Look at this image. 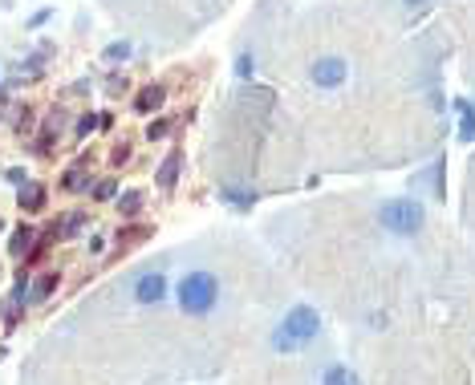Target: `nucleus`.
<instances>
[{
    "mask_svg": "<svg viewBox=\"0 0 475 385\" xmlns=\"http://www.w3.org/2000/svg\"><path fill=\"white\" fill-rule=\"evenodd\" d=\"M175 305H179L183 317H212L215 305H220V276L208 272V268H196V272H183V280L175 284Z\"/></svg>",
    "mask_w": 475,
    "mask_h": 385,
    "instance_id": "f257e3e1",
    "label": "nucleus"
},
{
    "mask_svg": "<svg viewBox=\"0 0 475 385\" xmlns=\"http://www.w3.org/2000/svg\"><path fill=\"white\" fill-rule=\"evenodd\" d=\"M378 224L382 231H390L398 240H410V236H419L426 224V211L419 199H410V195H398V199H386L382 207H378Z\"/></svg>",
    "mask_w": 475,
    "mask_h": 385,
    "instance_id": "f03ea898",
    "label": "nucleus"
},
{
    "mask_svg": "<svg viewBox=\"0 0 475 385\" xmlns=\"http://www.w3.org/2000/svg\"><path fill=\"white\" fill-rule=\"evenodd\" d=\"M317 329H321V317H317V308L296 305V308H289V317L280 321V329H277V337H272V345H277L280 353L305 349V345L317 337Z\"/></svg>",
    "mask_w": 475,
    "mask_h": 385,
    "instance_id": "7ed1b4c3",
    "label": "nucleus"
},
{
    "mask_svg": "<svg viewBox=\"0 0 475 385\" xmlns=\"http://www.w3.org/2000/svg\"><path fill=\"white\" fill-rule=\"evenodd\" d=\"M345 78H349V61L345 57H321V61H313V85L337 90Z\"/></svg>",
    "mask_w": 475,
    "mask_h": 385,
    "instance_id": "20e7f679",
    "label": "nucleus"
},
{
    "mask_svg": "<svg viewBox=\"0 0 475 385\" xmlns=\"http://www.w3.org/2000/svg\"><path fill=\"white\" fill-rule=\"evenodd\" d=\"M167 276L163 272H143L138 280H134V300L138 305H163L167 300Z\"/></svg>",
    "mask_w": 475,
    "mask_h": 385,
    "instance_id": "39448f33",
    "label": "nucleus"
},
{
    "mask_svg": "<svg viewBox=\"0 0 475 385\" xmlns=\"http://www.w3.org/2000/svg\"><path fill=\"white\" fill-rule=\"evenodd\" d=\"M17 203H20V211H25V215L41 211V207H45V187H37V183H20Z\"/></svg>",
    "mask_w": 475,
    "mask_h": 385,
    "instance_id": "423d86ee",
    "label": "nucleus"
},
{
    "mask_svg": "<svg viewBox=\"0 0 475 385\" xmlns=\"http://www.w3.org/2000/svg\"><path fill=\"white\" fill-rule=\"evenodd\" d=\"M33 243H37V227L33 224H20L17 236L8 240V252H13V256H29V252H33Z\"/></svg>",
    "mask_w": 475,
    "mask_h": 385,
    "instance_id": "0eeeda50",
    "label": "nucleus"
},
{
    "mask_svg": "<svg viewBox=\"0 0 475 385\" xmlns=\"http://www.w3.org/2000/svg\"><path fill=\"white\" fill-rule=\"evenodd\" d=\"M163 102H167V90H163V85H147L143 94L134 97V110H138V114H150V110H159Z\"/></svg>",
    "mask_w": 475,
    "mask_h": 385,
    "instance_id": "6e6552de",
    "label": "nucleus"
},
{
    "mask_svg": "<svg viewBox=\"0 0 475 385\" xmlns=\"http://www.w3.org/2000/svg\"><path fill=\"white\" fill-rule=\"evenodd\" d=\"M82 224H85V215L82 211H66V215H61V219H57V240H69V236H78V231H82Z\"/></svg>",
    "mask_w": 475,
    "mask_h": 385,
    "instance_id": "1a4fd4ad",
    "label": "nucleus"
},
{
    "mask_svg": "<svg viewBox=\"0 0 475 385\" xmlns=\"http://www.w3.org/2000/svg\"><path fill=\"white\" fill-rule=\"evenodd\" d=\"M179 162H183V154H171V159L159 166V175H155V183L163 187V191H171L175 187V178H179Z\"/></svg>",
    "mask_w": 475,
    "mask_h": 385,
    "instance_id": "9d476101",
    "label": "nucleus"
},
{
    "mask_svg": "<svg viewBox=\"0 0 475 385\" xmlns=\"http://www.w3.org/2000/svg\"><path fill=\"white\" fill-rule=\"evenodd\" d=\"M321 385H358V373L349 369V365H329Z\"/></svg>",
    "mask_w": 475,
    "mask_h": 385,
    "instance_id": "9b49d317",
    "label": "nucleus"
},
{
    "mask_svg": "<svg viewBox=\"0 0 475 385\" xmlns=\"http://www.w3.org/2000/svg\"><path fill=\"white\" fill-rule=\"evenodd\" d=\"M29 292H33V300H49L53 292H57V272H45L37 284H29Z\"/></svg>",
    "mask_w": 475,
    "mask_h": 385,
    "instance_id": "f8f14e48",
    "label": "nucleus"
},
{
    "mask_svg": "<svg viewBox=\"0 0 475 385\" xmlns=\"http://www.w3.org/2000/svg\"><path fill=\"white\" fill-rule=\"evenodd\" d=\"M131 57V41H114V45H106V61H126Z\"/></svg>",
    "mask_w": 475,
    "mask_h": 385,
    "instance_id": "ddd939ff",
    "label": "nucleus"
},
{
    "mask_svg": "<svg viewBox=\"0 0 475 385\" xmlns=\"http://www.w3.org/2000/svg\"><path fill=\"white\" fill-rule=\"evenodd\" d=\"M94 126H102V118H98V114H85L82 122H78V130H73V134H78V138H85V134H94Z\"/></svg>",
    "mask_w": 475,
    "mask_h": 385,
    "instance_id": "4468645a",
    "label": "nucleus"
},
{
    "mask_svg": "<svg viewBox=\"0 0 475 385\" xmlns=\"http://www.w3.org/2000/svg\"><path fill=\"white\" fill-rule=\"evenodd\" d=\"M114 191H118L114 178H102L98 187H94V199H98V203H106V199H114Z\"/></svg>",
    "mask_w": 475,
    "mask_h": 385,
    "instance_id": "2eb2a0df",
    "label": "nucleus"
},
{
    "mask_svg": "<svg viewBox=\"0 0 475 385\" xmlns=\"http://www.w3.org/2000/svg\"><path fill=\"white\" fill-rule=\"evenodd\" d=\"M118 207L126 211V215H138V207H143V195H138V191H126V199H122Z\"/></svg>",
    "mask_w": 475,
    "mask_h": 385,
    "instance_id": "dca6fc26",
    "label": "nucleus"
},
{
    "mask_svg": "<svg viewBox=\"0 0 475 385\" xmlns=\"http://www.w3.org/2000/svg\"><path fill=\"white\" fill-rule=\"evenodd\" d=\"M252 69H256V57L240 53V61H236V78H252Z\"/></svg>",
    "mask_w": 475,
    "mask_h": 385,
    "instance_id": "f3484780",
    "label": "nucleus"
},
{
    "mask_svg": "<svg viewBox=\"0 0 475 385\" xmlns=\"http://www.w3.org/2000/svg\"><path fill=\"white\" fill-rule=\"evenodd\" d=\"M167 130H171V122L159 118V122H150V126H147V138H150V142H155V138H167Z\"/></svg>",
    "mask_w": 475,
    "mask_h": 385,
    "instance_id": "a211bd4d",
    "label": "nucleus"
},
{
    "mask_svg": "<svg viewBox=\"0 0 475 385\" xmlns=\"http://www.w3.org/2000/svg\"><path fill=\"white\" fill-rule=\"evenodd\" d=\"M4 178H8V183H29V175H25V171H20V166H8V171H4Z\"/></svg>",
    "mask_w": 475,
    "mask_h": 385,
    "instance_id": "6ab92c4d",
    "label": "nucleus"
},
{
    "mask_svg": "<svg viewBox=\"0 0 475 385\" xmlns=\"http://www.w3.org/2000/svg\"><path fill=\"white\" fill-rule=\"evenodd\" d=\"M463 138H467V142L475 138V118H467V122H463Z\"/></svg>",
    "mask_w": 475,
    "mask_h": 385,
    "instance_id": "aec40b11",
    "label": "nucleus"
},
{
    "mask_svg": "<svg viewBox=\"0 0 475 385\" xmlns=\"http://www.w3.org/2000/svg\"><path fill=\"white\" fill-rule=\"evenodd\" d=\"M4 97H8V94H4V85H0V102H4Z\"/></svg>",
    "mask_w": 475,
    "mask_h": 385,
    "instance_id": "412c9836",
    "label": "nucleus"
},
{
    "mask_svg": "<svg viewBox=\"0 0 475 385\" xmlns=\"http://www.w3.org/2000/svg\"><path fill=\"white\" fill-rule=\"evenodd\" d=\"M0 231H4V219H0Z\"/></svg>",
    "mask_w": 475,
    "mask_h": 385,
    "instance_id": "4be33fe9",
    "label": "nucleus"
}]
</instances>
